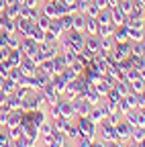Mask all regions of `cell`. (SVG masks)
<instances>
[{"label":"cell","instance_id":"cell-4","mask_svg":"<svg viewBox=\"0 0 145 147\" xmlns=\"http://www.w3.org/2000/svg\"><path fill=\"white\" fill-rule=\"evenodd\" d=\"M88 31H90V33H96V23H94V21L88 23Z\"/></svg>","mask_w":145,"mask_h":147},{"label":"cell","instance_id":"cell-1","mask_svg":"<svg viewBox=\"0 0 145 147\" xmlns=\"http://www.w3.org/2000/svg\"><path fill=\"white\" fill-rule=\"evenodd\" d=\"M129 90H131L129 84H117V92H119L121 96H127V94H129Z\"/></svg>","mask_w":145,"mask_h":147},{"label":"cell","instance_id":"cell-6","mask_svg":"<svg viewBox=\"0 0 145 147\" xmlns=\"http://www.w3.org/2000/svg\"><path fill=\"white\" fill-rule=\"evenodd\" d=\"M143 47H145V41H143Z\"/></svg>","mask_w":145,"mask_h":147},{"label":"cell","instance_id":"cell-2","mask_svg":"<svg viewBox=\"0 0 145 147\" xmlns=\"http://www.w3.org/2000/svg\"><path fill=\"white\" fill-rule=\"evenodd\" d=\"M127 35H129V33H127V29H119V31H117V43H125V41H127Z\"/></svg>","mask_w":145,"mask_h":147},{"label":"cell","instance_id":"cell-3","mask_svg":"<svg viewBox=\"0 0 145 147\" xmlns=\"http://www.w3.org/2000/svg\"><path fill=\"white\" fill-rule=\"evenodd\" d=\"M41 133H43V135H51V133H53V125H51V123L43 125V127H41Z\"/></svg>","mask_w":145,"mask_h":147},{"label":"cell","instance_id":"cell-5","mask_svg":"<svg viewBox=\"0 0 145 147\" xmlns=\"http://www.w3.org/2000/svg\"><path fill=\"white\" fill-rule=\"evenodd\" d=\"M90 147H104V143H92Z\"/></svg>","mask_w":145,"mask_h":147}]
</instances>
